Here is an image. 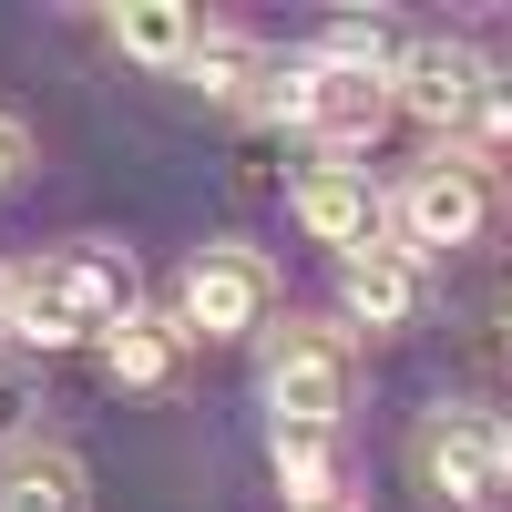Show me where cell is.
<instances>
[{"mask_svg":"<svg viewBox=\"0 0 512 512\" xmlns=\"http://www.w3.org/2000/svg\"><path fill=\"white\" fill-rule=\"evenodd\" d=\"M113 318H134V256L123 246H62L11 277V338L21 349H82Z\"/></svg>","mask_w":512,"mask_h":512,"instance_id":"cell-1","label":"cell"},{"mask_svg":"<svg viewBox=\"0 0 512 512\" xmlns=\"http://www.w3.org/2000/svg\"><path fill=\"white\" fill-rule=\"evenodd\" d=\"M349 390H359L349 328H277V349H267V410H277V431H338Z\"/></svg>","mask_w":512,"mask_h":512,"instance_id":"cell-2","label":"cell"},{"mask_svg":"<svg viewBox=\"0 0 512 512\" xmlns=\"http://www.w3.org/2000/svg\"><path fill=\"white\" fill-rule=\"evenodd\" d=\"M267 308H277V267L256 246H195L185 256V287H175L185 338H246V328H267Z\"/></svg>","mask_w":512,"mask_h":512,"instance_id":"cell-3","label":"cell"},{"mask_svg":"<svg viewBox=\"0 0 512 512\" xmlns=\"http://www.w3.org/2000/svg\"><path fill=\"white\" fill-rule=\"evenodd\" d=\"M492 93V62L472 52V41H400V62H390V113L410 123H431V134H461L472 123V103Z\"/></svg>","mask_w":512,"mask_h":512,"instance_id":"cell-4","label":"cell"},{"mask_svg":"<svg viewBox=\"0 0 512 512\" xmlns=\"http://www.w3.org/2000/svg\"><path fill=\"white\" fill-rule=\"evenodd\" d=\"M379 216L400 226V246L420 256V246H472L482 236V216H492V185H482V164H461V154H441V164H420V175L379 205Z\"/></svg>","mask_w":512,"mask_h":512,"instance_id":"cell-5","label":"cell"},{"mask_svg":"<svg viewBox=\"0 0 512 512\" xmlns=\"http://www.w3.org/2000/svg\"><path fill=\"white\" fill-rule=\"evenodd\" d=\"M390 123V82L379 72H328V62H297V134H318L338 164L379 144Z\"/></svg>","mask_w":512,"mask_h":512,"instance_id":"cell-6","label":"cell"},{"mask_svg":"<svg viewBox=\"0 0 512 512\" xmlns=\"http://www.w3.org/2000/svg\"><path fill=\"white\" fill-rule=\"evenodd\" d=\"M410 461H420V482H431L441 502H461V512L502 492V461H492V420L482 410H431L420 441H410Z\"/></svg>","mask_w":512,"mask_h":512,"instance_id":"cell-7","label":"cell"},{"mask_svg":"<svg viewBox=\"0 0 512 512\" xmlns=\"http://www.w3.org/2000/svg\"><path fill=\"white\" fill-rule=\"evenodd\" d=\"M338 297H349V318H359V328H400V318L420 308V256L369 236V246L338 256Z\"/></svg>","mask_w":512,"mask_h":512,"instance_id":"cell-8","label":"cell"},{"mask_svg":"<svg viewBox=\"0 0 512 512\" xmlns=\"http://www.w3.org/2000/svg\"><path fill=\"white\" fill-rule=\"evenodd\" d=\"M297 226H308L318 246L349 256V246H369V236H379V185L359 175V164H318V175L297 185Z\"/></svg>","mask_w":512,"mask_h":512,"instance_id":"cell-9","label":"cell"},{"mask_svg":"<svg viewBox=\"0 0 512 512\" xmlns=\"http://www.w3.org/2000/svg\"><path fill=\"white\" fill-rule=\"evenodd\" d=\"M0 512H93V482L62 441H11L0 451Z\"/></svg>","mask_w":512,"mask_h":512,"instance_id":"cell-10","label":"cell"},{"mask_svg":"<svg viewBox=\"0 0 512 512\" xmlns=\"http://www.w3.org/2000/svg\"><path fill=\"white\" fill-rule=\"evenodd\" d=\"M185 349H195V338H185L175 318H154V308H134V318L103 328V369L123 379V390H164V379L185 369Z\"/></svg>","mask_w":512,"mask_h":512,"instance_id":"cell-11","label":"cell"},{"mask_svg":"<svg viewBox=\"0 0 512 512\" xmlns=\"http://www.w3.org/2000/svg\"><path fill=\"white\" fill-rule=\"evenodd\" d=\"M185 82L205 103H236L256 113V82H267V52H256L246 31H195V52H185Z\"/></svg>","mask_w":512,"mask_h":512,"instance_id":"cell-12","label":"cell"},{"mask_svg":"<svg viewBox=\"0 0 512 512\" xmlns=\"http://www.w3.org/2000/svg\"><path fill=\"white\" fill-rule=\"evenodd\" d=\"M195 31H205V21L185 11V0H113V41H123L134 62H154V72H185Z\"/></svg>","mask_w":512,"mask_h":512,"instance_id":"cell-13","label":"cell"},{"mask_svg":"<svg viewBox=\"0 0 512 512\" xmlns=\"http://www.w3.org/2000/svg\"><path fill=\"white\" fill-rule=\"evenodd\" d=\"M277 482H287V512H338L328 431H277Z\"/></svg>","mask_w":512,"mask_h":512,"instance_id":"cell-14","label":"cell"},{"mask_svg":"<svg viewBox=\"0 0 512 512\" xmlns=\"http://www.w3.org/2000/svg\"><path fill=\"white\" fill-rule=\"evenodd\" d=\"M308 62H328V72H379V82H390L400 41H390V21H379V11H369V21L349 11V21H328V31H318V52H308Z\"/></svg>","mask_w":512,"mask_h":512,"instance_id":"cell-15","label":"cell"},{"mask_svg":"<svg viewBox=\"0 0 512 512\" xmlns=\"http://www.w3.org/2000/svg\"><path fill=\"white\" fill-rule=\"evenodd\" d=\"M461 144H472V154H512V82H492V93L472 103V123H461ZM472 154H461V164H472Z\"/></svg>","mask_w":512,"mask_h":512,"instance_id":"cell-16","label":"cell"},{"mask_svg":"<svg viewBox=\"0 0 512 512\" xmlns=\"http://www.w3.org/2000/svg\"><path fill=\"white\" fill-rule=\"evenodd\" d=\"M21 164H31V134H21V123H11V113H0V195H11V185H21Z\"/></svg>","mask_w":512,"mask_h":512,"instance_id":"cell-17","label":"cell"},{"mask_svg":"<svg viewBox=\"0 0 512 512\" xmlns=\"http://www.w3.org/2000/svg\"><path fill=\"white\" fill-rule=\"evenodd\" d=\"M21 410H31V390H21V369H0V441H21Z\"/></svg>","mask_w":512,"mask_h":512,"instance_id":"cell-18","label":"cell"},{"mask_svg":"<svg viewBox=\"0 0 512 512\" xmlns=\"http://www.w3.org/2000/svg\"><path fill=\"white\" fill-rule=\"evenodd\" d=\"M492 461H502V482H512V410L492 420Z\"/></svg>","mask_w":512,"mask_h":512,"instance_id":"cell-19","label":"cell"},{"mask_svg":"<svg viewBox=\"0 0 512 512\" xmlns=\"http://www.w3.org/2000/svg\"><path fill=\"white\" fill-rule=\"evenodd\" d=\"M0 328H11V277H0Z\"/></svg>","mask_w":512,"mask_h":512,"instance_id":"cell-20","label":"cell"}]
</instances>
